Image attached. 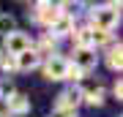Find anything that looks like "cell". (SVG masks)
Returning <instances> with one entry per match:
<instances>
[{
  "label": "cell",
  "mask_w": 123,
  "mask_h": 117,
  "mask_svg": "<svg viewBox=\"0 0 123 117\" xmlns=\"http://www.w3.org/2000/svg\"><path fill=\"white\" fill-rule=\"evenodd\" d=\"M120 22V3H107V6H96L90 11V30H101V33H112Z\"/></svg>",
  "instance_id": "obj_1"
},
{
  "label": "cell",
  "mask_w": 123,
  "mask_h": 117,
  "mask_svg": "<svg viewBox=\"0 0 123 117\" xmlns=\"http://www.w3.org/2000/svg\"><path fill=\"white\" fill-rule=\"evenodd\" d=\"M68 63L74 65L77 71H82V74H90L98 65V55H96V49H90V46H74Z\"/></svg>",
  "instance_id": "obj_2"
},
{
  "label": "cell",
  "mask_w": 123,
  "mask_h": 117,
  "mask_svg": "<svg viewBox=\"0 0 123 117\" xmlns=\"http://www.w3.org/2000/svg\"><path fill=\"white\" fill-rule=\"evenodd\" d=\"M3 49L8 57H17V55H22V52H27V49H33V41H30V35L27 33H22V30H14V33H8L3 38Z\"/></svg>",
  "instance_id": "obj_3"
},
{
  "label": "cell",
  "mask_w": 123,
  "mask_h": 117,
  "mask_svg": "<svg viewBox=\"0 0 123 117\" xmlns=\"http://www.w3.org/2000/svg\"><path fill=\"white\" fill-rule=\"evenodd\" d=\"M41 68H44V76L49 79V82H60V79L68 76V60L60 57V55H52L49 60H44Z\"/></svg>",
  "instance_id": "obj_4"
},
{
  "label": "cell",
  "mask_w": 123,
  "mask_h": 117,
  "mask_svg": "<svg viewBox=\"0 0 123 117\" xmlns=\"http://www.w3.org/2000/svg\"><path fill=\"white\" fill-rule=\"evenodd\" d=\"M57 17H60V3H47V0H44V3H38L36 11H33V19L38 22V25H44L47 30L55 25Z\"/></svg>",
  "instance_id": "obj_5"
},
{
  "label": "cell",
  "mask_w": 123,
  "mask_h": 117,
  "mask_svg": "<svg viewBox=\"0 0 123 117\" xmlns=\"http://www.w3.org/2000/svg\"><path fill=\"white\" fill-rule=\"evenodd\" d=\"M79 101H82V90H79V87H68V90H63L60 95H57L55 112H77Z\"/></svg>",
  "instance_id": "obj_6"
},
{
  "label": "cell",
  "mask_w": 123,
  "mask_h": 117,
  "mask_svg": "<svg viewBox=\"0 0 123 117\" xmlns=\"http://www.w3.org/2000/svg\"><path fill=\"white\" fill-rule=\"evenodd\" d=\"M74 33V17H68V14H63L60 11V17L55 19V25L49 27V35L57 41V38H66V35Z\"/></svg>",
  "instance_id": "obj_7"
},
{
  "label": "cell",
  "mask_w": 123,
  "mask_h": 117,
  "mask_svg": "<svg viewBox=\"0 0 123 117\" xmlns=\"http://www.w3.org/2000/svg\"><path fill=\"white\" fill-rule=\"evenodd\" d=\"M6 104H8V112H6L8 117H22V114L30 112V98H27L25 93H14Z\"/></svg>",
  "instance_id": "obj_8"
},
{
  "label": "cell",
  "mask_w": 123,
  "mask_h": 117,
  "mask_svg": "<svg viewBox=\"0 0 123 117\" xmlns=\"http://www.w3.org/2000/svg\"><path fill=\"white\" fill-rule=\"evenodd\" d=\"M14 63H17V71H33V68L41 65V57L36 55L33 49H27V52H22V55L14 57Z\"/></svg>",
  "instance_id": "obj_9"
},
{
  "label": "cell",
  "mask_w": 123,
  "mask_h": 117,
  "mask_svg": "<svg viewBox=\"0 0 123 117\" xmlns=\"http://www.w3.org/2000/svg\"><path fill=\"white\" fill-rule=\"evenodd\" d=\"M55 49H57V41H55L52 35L47 33V35H41V41H38V44H36V46H33V52H36V55L41 57V63H44V57L49 60V57L55 55Z\"/></svg>",
  "instance_id": "obj_10"
},
{
  "label": "cell",
  "mask_w": 123,
  "mask_h": 117,
  "mask_svg": "<svg viewBox=\"0 0 123 117\" xmlns=\"http://www.w3.org/2000/svg\"><path fill=\"white\" fill-rule=\"evenodd\" d=\"M107 68L115 71V74H120V68H123V49H120V44L118 46H110V52H107Z\"/></svg>",
  "instance_id": "obj_11"
},
{
  "label": "cell",
  "mask_w": 123,
  "mask_h": 117,
  "mask_svg": "<svg viewBox=\"0 0 123 117\" xmlns=\"http://www.w3.org/2000/svg\"><path fill=\"white\" fill-rule=\"evenodd\" d=\"M82 101L90 106H101L104 104V87L96 84V87H88V90H82Z\"/></svg>",
  "instance_id": "obj_12"
},
{
  "label": "cell",
  "mask_w": 123,
  "mask_h": 117,
  "mask_svg": "<svg viewBox=\"0 0 123 117\" xmlns=\"http://www.w3.org/2000/svg\"><path fill=\"white\" fill-rule=\"evenodd\" d=\"M71 41H74V46H90V44H93V30H90V27H74Z\"/></svg>",
  "instance_id": "obj_13"
},
{
  "label": "cell",
  "mask_w": 123,
  "mask_h": 117,
  "mask_svg": "<svg viewBox=\"0 0 123 117\" xmlns=\"http://www.w3.org/2000/svg\"><path fill=\"white\" fill-rule=\"evenodd\" d=\"M17 30V19L11 17V14H0V35H8V33H14Z\"/></svg>",
  "instance_id": "obj_14"
},
{
  "label": "cell",
  "mask_w": 123,
  "mask_h": 117,
  "mask_svg": "<svg viewBox=\"0 0 123 117\" xmlns=\"http://www.w3.org/2000/svg\"><path fill=\"white\" fill-rule=\"evenodd\" d=\"M112 41V33H101V30H93V44L90 46L96 49V46H104V44H110Z\"/></svg>",
  "instance_id": "obj_15"
},
{
  "label": "cell",
  "mask_w": 123,
  "mask_h": 117,
  "mask_svg": "<svg viewBox=\"0 0 123 117\" xmlns=\"http://www.w3.org/2000/svg\"><path fill=\"white\" fill-rule=\"evenodd\" d=\"M14 93H17V90H14L11 79H3V82H0V101H8Z\"/></svg>",
  "instance_id": "obj_16"
},
{
  "label": "cell",
  "mask_w": 123,
  "mask_h": 117,
  "mask_svg": "<svg viewBox=\"0 0 123 117\" xmlns=\"http://www.w3.org/2000/svg\"><path fill=\"white\" fill-rule=\"evenodd\" d=\"M0 68H3L6 74H8V71H17V63H14V57L6 55V57H3V63H0Z\"/></svg>",
  "instance_id": "obj_17"
},
{
  "label": "cell",
  "mask_w": 123,
  "mask_h": 117,
  "mask_svg": "<svg viewBox=\"0 0 123 117\" xmlns=\"http://www.w3.org/2000/svg\"><path fill=\"white\" fill-rule=\"evenodd\" d=\"M82 76H85V74H82V71H77V68H74V65H71V63H68V76H66V79H74V82H79V79H82Z\"/></svg>",
  "instance_id": "obj_18"
},
{
  "label": "cell",
  "mask_w": 123,
  "mask_h": 117,
  "mask_svg": "<svg viewBox=\"0 0 123 117\" xmlns=\"http://www.w3.org/2000/svg\"><path fill=\"white\" fill-rule=\"evenodd\" d=\"M112 93H115V98L120 101V95H123V84H120V79L115 82V87H112Z\"/></svg>",
  "instance_id": "obj_19"
},
{
  "label": "cell",
  "mask_w": 123,
  "mask_h": 117,
  "mask_svg": "<svg viewBox=\"0 0 123 117\" xmlns=\"http://www.w3.org/2000/svg\"><path fill=\"white\" fill-rule=\"evenodd\" d=\"M3 57H6V52H3V49H0V63H3Z\"/></svg>",
  "instance_id": "obj_20"
},
{
  "label": "cell",
  "mask_w": 123,
  "mask_h": 117,
  "mask_svg": "<svg viewBox=\"0 0 123 117\" xmlns=\"http://www.w3.org/2000/svg\"><path fill=\"white\" fill-rule=\"evenodd\" d=\"M0 117H8V114H6V112H0Z\"/></svg>",
  "instance_id": "obj_21"
}]
</instances>
